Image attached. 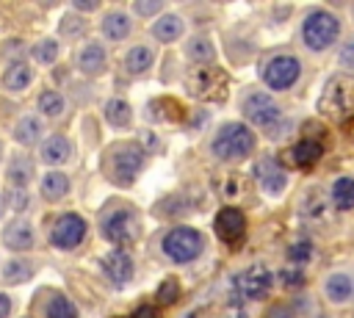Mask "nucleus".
I'll list each match as a JSON object with an SVG mask.
<instances>
[{"mask_svg":"<svg viewBox=\"0 0 354 318\" xmlns=\"http://www.w3.org/2000/svg\"><path fill=\"white\" fill-rule=\"evenodd\" d=\"M257 149V135L246 122H224L210 138V155L218 163H241Z\"/></svg>","mask_w":354,"mask_h":318,"instance_id":"obj_1","label":"nucleus"},{"mask_svg":"<svg viewBox=\"0 0 354 318\" xmlns=\"http://www.w3.org/2000/svg\"><path fill=\"white\" fill-rule=\"evenodd\" d=\"M160 252L174 265L196 263L205 254V235L196 227H191V224H177V227H171V230L163 232Z\"/></svg>","mask_w":354,"mask_h":318,"instance_id":"obj_2","label":"nucleus"},{"mask_svg":"<svg viewBox=\"0 0 354 318\" xmlns=\"http://www.w3.org/2000/svg\"><path fill=\"white\" fill-rule=\"evenodd\" d=\"M141 166H144V147L138 141H122L108 149L105 174L113 185L130 188L141 174Z\"/></svg>","mask_w":354,"mask_h":318,"instance_id":"obj_3","label":"nucleus"},{"mask_svg":"<svg viewBox=\"0 0 354 318\" xmlns=\"http://www.w3.org/2000/svg\"><path fill=\"white\" fill-rule=\"evenodd\" d=\"M301 44L310 53H326L340 39V19L329 8H313L301 19Z\"/></svg>","mask_w":354,"mask_h":318,"instance_id":"obj_4","label":"nucleus"},{"mask_svg":"<svg viewBox=\"0 0 354 318\" xmlns=\"http://www.w3.org/2000/svg\"><path fill=\"white\" fill-rule=\"evenodd\" d=\"M241 116L243 122L254 130V127H263V130H271L274 124L282 122V105L277 102V97L271 91H263V88H252L241 97Z\"/></svg>","mask_w":354,"mask_h":318,"instance_id":"obj_5","label":"nucleus"},{"mask_svg":"<svg viewBox=\"0 0 354 318\" xmlns=\"http://www.w3.org/2000/svg\"><path fill=\"white\" fill-rule=\"evenodd\" d=\"M260 77L271 91H288L301 77V61L293 53H277V55L266 58Z\"/></svg>","mask_w":354,"mask_h":318,"instance_id":"obj_6","label":"nucleus"},{"mask_svg":"<svg viewBox=\"0 0 354 318\" xmlns=\"http://www.w3.org/2000/svg\"><path fill=\"white\" fill-rule=\"evenodd\" d=\"M88 221L80 213H61L50 227V246L58 252H72L86 241Z\"/></svg>","mask_w":354,"mask_h":318,"instance_id":"obj_7","label":"nucleus"},{"mask_svg":"<svg viewBox=\"0 0 354 318\" xmlns=\"http://www.w3.org/2000/svg\"><path fill=\"white\" fill-rule=\"evenodd\" d=\"M133 224H136V213L127 205H116L102 210L100 216V235L108 243H124L133 235Z\"/></svg>","mask_w":354,"mask_h":318,"instance_id":"obj_8","label":"nucleus"},{"mask_svg":"<svg viewBox=\"0 0 354 318\" xmlns=\"http://www.w3.org/2000/svg\"><path fill=\"white\" fill-rule=\"evenodd\" d=\"M0 243L11 252V254H25L36 246V227L25 218V216H14L11 221L3 224L0 230Z\"/></svg>","mask_w":354,"mask_h":318,"instance_id":"obj_9","label":"nucleus"},{"mask_svg":"<svg viewBox=\"0 0 354 318\" xmlns=\"http://www.w3.org/2000/svg\"><path fill=\"white\" fill-rule=\"evenodd\" d=\"M100 271L113 288H124V285H130L136 279V260H133V254L127 249H111L100 260Z\"/></svg>","mask_w":354,"mask_h":318,"instance_id":"obj_10","label":"nucleus"},{"mask_svg":"<svg viewBox=\"0 0 354 318\" xmlns=\"http://www.w3.org/2000/svg\"><path fill=\"white\" fill-rule=\"evenodd\" d=\"M274 288V271L263 263L249 265L246 271L238 274V290L249 299V301H263Z\"/></svg>","mask_w":354,"mask_h":318,"instance_id":"obj_11","label":"nucleus"},{"mask_svg":"<svg viewBox=\"0 0 354 318\" xmlns=\"http://www.w3.org/2000/svg\"><path fill=\"white\" fill-rule=\"evenodd\" d=\"M75 66L83 77H100L108 72V50L102 41L88 39L80 44V50L75 53Z\"/></svg>","mask_w":354,"mask_h":318,"instance_id":"obj_12","label":"nucleus"},{"mask_svg":"<svg viewBox=\"0 0 354 318\" xmlns=\"http://www.w3.org/2000/svg\"><path fill=\"white\" fill-rule=\"evenodd\" d=\"M321 293L329 304L335 307H343V304H351L354 301V274L351 271H329L321 282Z\"/></svg>","mask_w":354,"mask_h":318,"instance_id":"obj_13","label":"nucleus"},{"mask_svg":"<svg viewBox=\"0 0 354 318\" xmlns=\"http://www.w3.org/2000/svg\"><path fill=\"white\" fill-rule=\"evenodd\" d=\"M133 33V14L124 8H108L100 17V36L111 44H122Z\"/></svg>","mask_w":354,"mask_h":318,"instance_id":"obj_14","label":"nucleus"},{"mask_svg":"<svg viewBox=\"0 0 354 318\" xmlns=\"http://www.w3.org/2000/svg\"><path fill=\"white\" fill-rule=\"evenodd\" d=\"M75 155V147L69 141V135L64 133H50L41 144H39V160L47 169H61L64 163H69Z\"/></svg>","mask_w":354,"mask_h":318,"instance_id":"obj_15","label":"nucleus"},{"mask_svg":"<svg viewBox=\"0 0 354 318\" xmlns=\"http://www.w3.org/2000/svg\"><path fill=\"white\" fill-rule=\"evenodd\" d=\"M47 122L39 116V113H22L14 127H11V138L19 144V147H39L44 138H47Z\"/></svg>","mask_w":354,"mask_h":318,"instance_id":"obj_16","label":"nucleus"},{"mask_svg":"<svg viewBox=\"0 0 354 318\" xmlns=\"http://www.w3.org/2000/svg\"><path fill=\"white\" fill-rule=\"evenodd\" d=\"M3 177H6V188L28 191V185H30V183H33V177H36V160H33L30 155L14 152V155L6 160Z\"/></svg>","mask_w":354,"mask_h":318,"instance_id":"obj_17","label":"nucleus"},{"mask_svg":"<svg viewBox=\"0 0 354 318\" xmlns=\"http://www.w3.org/2000/svg\"><path fill=\"white\" fill-rule=\"evenodd\" d=\"M254 177H257V185L266 196H282L288 191V171L277 163V160H260L257 169H254Z\"/></svg>","mask_w":354,"mask_h":318,"instance_id":"obj_18","label":"nucleus"},{"mask_svg":"<svg viewBox=\"0 0 354 318\" xmlns=\"http://www.w3.org/2000/svg\"><path fill=\"white\" fill-rule=\"evenodd\" d=\"M213 230H216V235L224 243H230V246L238 243L246 235V216H243V210H238V207H221L216 213Z\"/></svg>","mask_w":354,"mask_h":318,"instance_id":"obj_19","label":"nucleus"},{"mask_svg":"<svg viewBox=\"0 0 354 318\" xmlns=\"http://www.w3.org/2000/svg\"><path fill=\"white\" fill-rule=\"evenodd\" d=\"M72 191V177L64 169H47L39 177V196L44 202H61Z\"/></svg>","mask_w":354,"mask_h":318,"instance_id":"obj_20","label":"nucleus"},{"mask_svg":"<svg viewBox=\"0 0 354 318\" xmlns=\"http://www.w3.org/2000/svg\"><path fill=\"white\" fill-rule=\"evenodd\" d=\"M149 33H152V39L160 41V44H174V41H180V39L185 36V19H183L177 11H163V14L152 22Z\"/></svg>","mask_w":354,"mask_h":318,"instance_id":"obj_21","label":"nucleus"},{"mask_svg":"<svg viewBox=\"0 0 354 318\" xmlns=\"http://www.w3.org/2000/svg\"><path fill=\"white\" fill-rule=\"evenodd\" d=\"M36 72H33V64L30 61H11L6 69H3V88L8 94H22L30 88Z\"/></svg>","mask_w":354,"mask_h":318,"instance_id":"obj_22","label":"nucleus"},{"mask_svg":"<svg viewBox=\"0 0 354 318\" xmlns=\"http://www.w3.org/2000/svg\"><path fill=\"white\" fill-rule=\"evenodd\" d=\"M155 64V50L149 44H130L124 58H122V69L130 75V77H141L152 69Z\"/></svg>","mask_w":354,"mask_h":318,"instance_id":"obj_23","label":"nucleus"},{"mask_svg":"<svg viewBox=\"0 0 354 318\" xmlns=\"http://www.w3.org/2000/svg\"><path fill=\"white\" fill-rule=\"evenodd\" d=\"M33 274H36L33 260H28V257H22V254L8 257V260L3 263V268H0V279H3L6 285H11V288H14V285H25V282H30Z\"/></svg>","mask_w":354,"mask_h":318,"instance_id":"obj_24","label":"nucleus"},{"mask_svg":"<svg viewBox=\"0 0 354 318\" xmlns=\"http://www.w3.org/2000/svg\"><path fill=\"white\" fill-rule=\"evenodd\" d=\"M183 55L188 61H194V64H210V61H216V41H213V36H207V33L188 36L185 44H183Z\"/></svg>","mask_w":354,"mask_h":318,"instance_id":"obj_25","label":"nucleus"},{"mask_svg":"<svg viewBox=\"0 0 354 318\" xmlns=\"http://www.w3.org/2000/svg\"><path fill=\"white\" fill-rule=\"evenodd\" d=\"M69 102H66V94L58 91V88H44L36 100V113L47 122V119H61L66 113Z\"/></svg>","mask_w":354,"mask_h":318,"instance_id":"obj_26","label":"nucleus"},{"mask_svg":"<svg viewBox=\"0 0 354 318\" xmlns=\"http://www.w3.org/2000/svg\"><path fill=\"white\" fill-rule=\"evenodd\" d=\"M102 119L116 130H127L133 124V105L127 100H122V97H111L102 105Z\"/></svg>","mask_w":354,"mask_h":318,"instance_id":"obj_27","label":"nucleus"},{"mask_svg":"<svg viewBox=\"0 0 354 318\" xmlns=\"http://www.w3.org/2000/svg\"><path fill=\"white\" fill-rule=\"evenodd\" d=\"M329 199L337 210H354V177L340 174L329 188Z\"/></svg>","mask_w":354,"mask_h":318,"instance_id":"obj_28","label":"nucleus"},{"mask_svg":"<svg viewBox=\"0 0 354 318\" xmlns=\"http://www.w3.org/2000/svg\"><path fill=\"white\" fill-rule=\"evenodd\" d=\"M58 55H61V41L55 36H44V39L33 41V47H30V58L39 66H53L58 61Z\"/></svg>","mask_w":354,"mask_h":318,"instance_id":"obj_29","label":"nucleus"},{"mask_svg":"<svg viewBox=\"0 0 354 318\" xmlns=\"http://www.w3.org/2000/svg\"><path fill=\"white\" fill-rule=\"evenodd\" d=\"M41 312H44V318H77V307H75V301H72L69 296H64L61 290H55V293L47 296Z\"/></svg>","mask_w":354,"mask_h":318,"instance_id":"obj_30","label":"nucleus"},{"mask_svg":"<svg viewBox=\"0 0 354 318\" xmlns=\"http://www.w3.org/2000/svg\"><path fill=\"white\" fill-rule=\"evenodd\" d=\"M290 155H293V163H296L299 169H307V166H313V163L321 160L324 147H321V141H315V138H301V141L293 147Z\"/></svg>","mask_w":354,"mask_h":318,"instance_id":"obj_31","label":"nucleus"},{"mask_svg":"<svg viewBox=\"0 0 354 318\" xmlns=\"http://www.w3.org/2000/svg\"><path fill=\"white\" fill-rule=\"evenodd\" d=\"M166 11L163 0H133L130 3V14L138 19H158Z\"/></svg>","mask_w":354,"mask_h":318,"instance_id":"obj_32","label":"nucleus"},{"mask_svg":"<svg viewBox=\"0 0 354 318\" xmlns=\"http://www.w3.org/2000/svg\"><path fill=\"white\" fill-rule=\"evenodd\" d=\"M3 196H6V207H11L14 213H25V210L30 207V196H28V191L6 188V191H3Z\"/></svg>","mask_w":354,"mask_h":318,"instance_id":"obj_33","label":"nucleus"},{"mask_svg":"<svg viewBox=\"0 0 354 318\" xmlns=\"http://www.w3.org/2000/svg\"><path fill=\"white\" fill-rule=\"evenodd\" d=\"M310 257H313V246H310V241H296V243L288 249V260H290L293 265H304Z\"/></svg>","mask_w":354,"mask_h":318,"instance_id":"obj_34","label":"nucleus"},{"mask_svg":"<svg viewBox=\"0 0 354 318\" xmlns=\"http://www.w3.org/2000/svg\"><path fill=\"white\" fill-rule=\"evenodd\" d=\"M177 296H180L177 279H163V282H160V290H158V301H160V304H171Z\"/></svg>","mask_w":354,"mask_h":318,"instance_id":"obj_35","label":"nucleus"},{"mask_svg":"<svg viewBox=\"0 0 354 318\" xmlns=\"http://www.w3.org/2000/svg\"><path fill=\"white\" fill-rule=\"evenodd\" d=\"M266 318H296V310H293L290 304H274V307L266 312Z\"/></svg>","mask_w":354,"mask_h":318,"instance_id":"obj_36","label":"nucleus"},{"mask_svg":"<svg viewBox=\"0 0 354 318\" xmlns=\"http://www.w3.org/2000/svg\"><path fill=\"white\" fill-rule=\"evenodd\" d=\"M97 8H100L97 0H72V11H75V14H91V11H97Z\"/></svg>","mask_w":354,"mask_h":318,"instance_id":"obj_37","label":"nucleus"},{"mask_svg":"<svg viewBox=\"0 0 354 318\" xmlns=\"http://www.w3.org/2000/svg\"><path fill=\"white\" fill-rule=\"evenodd\" d=\"M340 64L354 72V41H348V44L340 50Z\"/></svg>","mask_w":354,"mask_h":318,"instance_id":"obj_38","label":"nucleus"},{"mask_svg":"<svg viewBox=\"0 0 354 318\" xmlns=\"http://www.w3.org/2000/svg\"><path fill=\"white\" fill-rule=\"evenodd\" d=\"M130 318H158V310H155V307H147V304H144V307H136Z\"/></svg>","mask_w":354,"mask_h":318,"instance_id":"obj_39","label":"nucleus"},{"mask_svg":"<svg viewBox=\"0 0 354 318\" xmlns=\"http://www.w3.org/2000/svg\"><path fill=\"white\" fill-rule=\"evenodd\" d=\"M11 315V296L0 290V318H8Z\"/></svg>","mask_w":354,"mask_h":318,"instance_id":"obj_40","label":"nucleus"},{"mask_svg":"<svg viewBox=\"0 0 354 318\" xmlns=\"http://www.w3.org/2000/svg\"><path fill=\"white\" fill-rule=\"evenodd\" d=\"M6 210H8V207H6V196L0 194V221H3V216H6Z\"/></svg>","mask_w":354,"mask_h":318,"instance_id":"obj_41","label":"nucleus"},{"mask_svg":"<svg viewBox=\"0 0 354 318\" xmlns=\"http://www.w3.org/2000/svg\"><path fill=\"white\" fill-rule=\"evenodd\" d=\"M3 158H6V147H3V141H0V163H3Z\"/></svg>","mask_w":354,"mask_h":318,"instance_id":"obj_42","label":"nucleus"}]
</instances>
